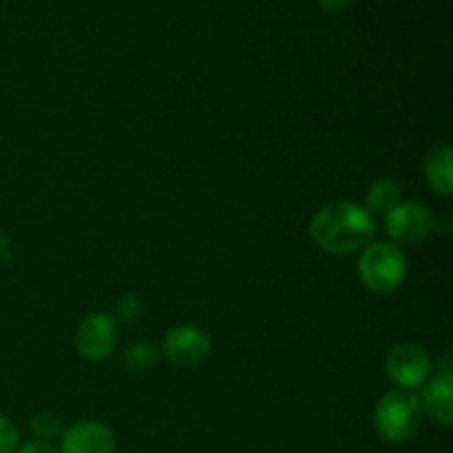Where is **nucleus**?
Wrapping results in <instances>:
<instances>
[{"mask_svg":"<svg viewBox=\"0 0 453 453\" xmlns=\"http://www.w3.org/2000/svg\"><path fill=\"white\" fill-rule=\"evenodd\" d=\"M376 221L357 202H332L310 221V239L327 255H352L374 242Z\"/></svg>","mask_w":453,"mask_h":453,"instance_id":"f257e3e1","label":"nucleus"},{"mask_svg":"<svg viewBox=\"0 0 453 453\" xmlns=\"http://www.w3.org/2000/svg\"><path fill=\"white\" fill-rule=\"evenodd\" d=\"M159 352L150 343H135L127 349V365L133 372H146L157 363Z\"/></svg>","mask_w":453,"mask_h":453,"instance_id":"f8f14e48","label":"nucleus"},{"mask_svg":"<svg viewBox=\"0 0 453 453\" xmlns=\"http://www.w3.org/2000/svg\"><path fill=\"white\" fill-rule=\"evenodd\" d=\"M29 427L38 441L49 442L53 441V438H60L62 420L58 418L56 414H51V411H40V414H35L34 418H31Z\"/></svg>","mask_w":453,"mask_h":453,"instance_id":"ddd939ff","label":"nucleus"},{"mask_svg":"<svg viewBox=\"0 0 453 453\" xmlns=\"http://www.w3.org/2000/svg\"><path fill=\"white\" fill-rule=\"evenodd\" d=\"M118 343V323L106 312H93L75 330V349L93 363L106 361Z\"/></svg>","mask_w":453,"mask_h":453,"instance_id":"39448f33","label":"nucleus"},{"mask_svg":"<svg viewBox=\"0 0 453 453\" xmlns=\"http://www.w3.org/2000/svg\"><path fill=\"white\" fill-rule=\"evenodd\" d=\"M453 376L451 372H442L436 379L427 380L423 385V396L420 401V410L436 420L442 427H451L453 425Z\"/></svg>","mask_w":453,"mask_h":453,"instance_id":"1a4fd4ad","label":"nucleus"},{"mask_svg":"<svg viewBox=\"0 0 453 453\" xmlns=\"http://www.w3.org/2000/svg\"><path fill=\"white\" fill-rule=\"evenodd\" d=\"M385 372L398 389L414 392L432 376V357L418 343H396L385 358Z\"/></svg>","mask_w":453,"mask_h":453,"instance_id":"20e7f679","label":"nucleus"},{"mask_svg":"<svg viewBox=\"0 0 453 453\" xmlns=\"http://www.w3.org/2000/svg\"><path fill=\"white\" fill-rule=\"evenodd\" d=\"M407 277V257L396 243L372 242L358 259V279L374 295H392Z\"/></svg>","mask_w":453,"mask_h":453,"instance_id":"7ed1b4c3","label":"nucleus"},{"mask_svg":"<svg viewBox=\"0 0 453 453\" xmlns=\"http://www.w3.org/2000/svg\"><path fill=\"white\" fill-rule=\"evenodd\" d=\"M18 442H20V434L16 425L7 416L0 414V453H13L18 449Z\"/></svg>","mask_w":453,"mask_h":453,"instance_id":"4468645a","label":"nucleus"},{"mask_svg":"<svg viewBox=\"0 0 453 453\" xmlns=\"http://www.w3.org/2000/svg\"><path fill=\"white\" fill-rule=\"evenodd\" d=\"M115 312H118V319H122V321H133V319L142 317V312H144V303H142V299L137 295H124L122 299L118 301Z\"/></svg>","mask_w":453,"mask_h":453,"instance_id":"2eb2a0df","label":"nucleus"},{"mask_svg":"<svg viewBox=\"0 0 453 453\" xmlns=\"http://www.w3.org/2000/svg\"><path fill=\"white\" fill-rule=\"evenodd\" d=\"M403 202V188L398 181L389 180V177H380L374 184L367 188V211L372 215H388L389 211L398 206Z\"/></svg>","mask_w":453,"mask_h":453,"instance_id":"9b49d317","label":"nucleus"},{"mask_svg":"<svg viewBox=\"0 0 453 453\" xmlns=\"http://www.w3.org/2000/svg\"><path fill=\"white\" fill-rule=\"evenodd\" d=\"M432 221L434 217L429 208L423 202L410 199V202H401L385 215V230L396 243L411 246V243H420L429 237V233L434 230Z\"/></svg>","mask_w":453,"mask_h":453,"instance_id":"0eeeda50","label":"nucleus"},{"mask_svg":"<svg viewBox=\"0 0 453 453\" xmlns=\"http://www.w3.org/2000/svg\"><path fill=\"white\" fill-rule=\"evenodd\" d=\"M211 336L197 326H177L166 332L162 354L177 367H197L211 357Z\"/></svg>","mask_w":453,"mask_h":453,"instance_id":"423d86ee","label":"nucleus"},{"mask_svg":"<svg viewBox=\"0 0 453 453\" xmlns=\"http://www.w3.org/2000/svg\"><path fill=\"white\" fill-rule=\"evenodd\" d=\"M60 453H115V434L96 420L75 423L62 429Z\"/></svg>","mask_w":453,"mask_h":453,"instance_id":"6e6552de","label":"nucleus"},{"mask_svg":"<svg viewBox=\"0 0 453 453\" xmlns=\"http://www.w3.org/2000/svg\"><path fill=\"white\" fill-rule=\"evenodd\" d=\"M451 155L449 146H438L425 159V180H427L429 188L442 197H449L453 190Z\"/></svg>","mask_w":453,"mask_h":453,"instance_id":"9d476101","label":"nucleus"},{"mask_svg":"<svg viewBox=\"0 0 453 453\" xmlns=\"http://www.w3.org/2000/svg\"><path fill=\"white\" fill-rule=\"evenodd\" d=\"M317 3L323 12H343V9H348L354 0H317Z\"/></svg>","mask_w":453,"mask_h":453,"instance_id":"f3484780","label":"nucleus"},{"mask_svg":"<svg viewBox=\"0 0 453 453\" xmlns=\"http://www.w3.org/2000/svg\"><path fill=\"white\" fill-rule=\"evenodd\" d=\"M16 453H58L56 447L47 441H31L25 442Z\"/></svg>","mask_w":453,"mask_h":453,"instance_id":"dca6fc26","label":"nucleus"},{"mask_svg":"<svg viewBox=\"0 0 453 453\" xmlns=\"http://www.w3.org/2000/svg\"><path fill=\"white\" fill-rule=\"evenodd\" d=\"M423 410L414 392L392 389L379 398L374 407V429L385 442H407L418 434Z\"/></svg>","mask_w":453,"mask_h":453,"instance_id":"f03ea898","label":"nucleus"},{"mask_svg":"<svg viewBox=\"0 0 453 453\" xmlns=\"http://www.w3.org/2000/svg\"><path fill=\"white\" fill-rule=\"evenodd\" d=\"M12 259V242L7 239V234L0 233V265H4Z\"/></svg>","mask_w":453,"mask_h":453,"instance_id":"a211bd4d","label":"nucleus"}]
</instances>
